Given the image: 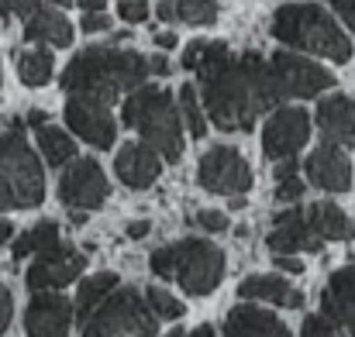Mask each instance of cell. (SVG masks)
Instances as JSON below:
<instances>
[{"label":"cell","instance_id":"6da1fadb","mask_svg":"<svg viewBox=\"0 0 355 337\" xmlns=\"http://www.w3.org/2000/svg\"><path fill=\"white\" fill-rule=\"evenodd\" d=\"M183 69L200 76L204 111L221 131H252L269 107L283 104V86L259 52L232 55L225 42H190Z\"/></svg>","mask_w":355,"mask_h":337},{"label":"cell","instance_id":"681fc988","mask_svg":"<svg viewBox=\"0 0 355 337\" xmlns=\"http://www.w3.org/2000/svg\"><path fill=\"white\" fill-rule=\"evenodd\" d=\"M166 337H187V334H183V331H169Z\"/></svg>","mask_w":355,"mask_h":337},{"label":"cell","instance_id":"f6af8a7d","mask_svg":"<svg viewBox=\"0 0 355 337\" xmlns=\"http://www.w3.org/2000/svg\"><path fill=\"white\" fill-rule=\"evenodd\" d=\"M187 337H214V327H211V324H200L197 331H190Z\"/></svg>","mask_w":355,"mask_h":337},{"label":"cell","instance_id":"8fae6325","mask_svg":"<svg viewBox=\"0 0 355 337\" xmlns=\"http://www.w3.org/2000/svg\"><path fill=\"white\" fill-rule=\"evenodd\" d=\"M269 66H272V73H276L283 93H286V97H297V100L318 97V93H324L328 86H335V76H331L324 66H318V62H311V59H304V55H293V52H276V55L269 59Z\"/></svg>","mask_w":355,"mask_h":337},{"label":"cell","instance_id":"7dc6e473","mask_svg":"<svg viewBox=\"0 0 355 337\" xmlns=\"http://www.w3.org/2000/svg\"><path fill=\"white\" fill-rule=\"evenodd\" d=\"M241 207H245V197L238 193V197H232V210H241Z\"/></svg>","mask_w":355,"mask_h":337},{"label":"cell","instance_id":"b9f144b4","mask_svg":"<svg viewBox=\"0 0 355 337\" xmlns=\"http://www.w3.org/2000/svg\"><path fill=\"white\" fill-rule=\"evenodd\" d=\"M152 73H155V76H166V73H169V62H166L162 55L148 59V76H152Z\"/></svg>","mask_w":355,"mask_h":337},{"label":"cell","instance_id":"9a60e30c","mask_svg":"<svg viewBox=\"0 0 355 337\" xmlns=\"http://www.w3.org/2000/svg\"><path fill=\"white\" fill-rule=\"evenodd\" d=\"M266 244L272 255H297V251H321L324 241L311 230L307 210L290 207V210H279L272 217V230H269Z\"/></svg>","mask_w":355,"mask_h":337},{"label":"cell","instance_id":"52a82bcc","mask_svg":"<svg viewBox=\"0 0 355 337\" xmlns=\"http://www.w3.org/2000/svg\"><path fill=\"white\" fill-rule=\"evenodd\" d=\"M155 327L159 317L148 310L145 293L124 286L83 320V337H155Z\"/></svg>","mask_w":355,"mask_h":337},{"label":"cell","instance_id":"4fadbf2b","mask_svg":"<svg viewBox=\"0 0 355 337\" xmlns=\"http://www.w3.org/2000/svg\"><path fill=\"white\" fill-rule=\"evenodd\" d=\"M66 124L76 131V138H83L94 148H111L118 138V124H114L111 111L97 100H87V97H69Z\"/></svg>","mask_w":355,"mask_h":337},{"label":"cell","instance_id":"7c38bea8","mask_svg":"<svg viewBox=\"0 0 355 337\" xmlns=\"http://www.w3.org/2000/svg\"><path fill=\"white\" fill-rule=\"evenodd\" d=\"M311 138V117L300 107H279L262 131V155L266 158H293Z\"/></svg>","mask_w":355,"mask_h":337},{"label":"cell","instance_id":"2e32d148","mask_svg":"<svg viewBox=\"0 0 355 337\" xmlns=\"http://www.w3.org/2000/svg\"><path fill=\"white\" fill-rule=\"evenodd\" d=\"M304 169H307V179L318 190H324V193H345L352 186V162L342 152V145L324 141L321 148L311 152V158L304 162Z\"/></svg>","mask_w":355,"mask_h":337},{"label":"cell","instance_id":"d590c367","mask_svg":"<svg viewBox=\"0 0 355 337\" xmlns=\"http://www.w3.org/2000/svg\"><path fill=\"white\" fill-rule=\"evenodd\" d=\"M80 28H83L87 35H97V31H107V28H111V17H107L104 10H87L83 21H80Z\"/></svg>","mask_w":355,"mask_h":337},{"label":"cell","instance_id":"484cf974","mask_svg":"<svg viewBox=\"0 0 355 337\" xmlns=\"http://www.w3.org/2000/svg\"><path fill=\"white\" fill-rule=\"evenodd\" d=\"M52 69H55V62H52V55L45 48H28V52L17 55V76L31 90L35 86H45L52 80Z\"/></svg>","mask_w":355,"mask_h":337},{"label":"cell","instance_id":"ba28073f","mask_svg":"<svg viewBox=\"0 0 355 337\" xmlns=\"http://www.w3.org/2000/svg\"><path fill=\"white\" fill-rule=\"evenodd\" d=\"M197 183L207 193H225V197H245L252 190V169L241 158V152L232 145H214L204 152L197 165Z\"/></svg>","mask_w":355,"mask_h":337},{"label":"cell","instance_id":"1f68e13d","mask_svg":"<svg viewBox=\"0 0 355 337\" xmlns=\"http://www.w3.org/2000/svg\"><path fill=\"white\" fill-rule=\"evenodd\" d=\"M300 337H342V331H338L324 313H318V317H307V320H304Z\"/></svg>","mask_w":355,"mask_h":337},{"label":"cell","instance_id":"603a6c76","mask_svg":"<svg viewBox=\"0 0 355 337\" xmlns=\"http://www.w3.org/2000/svg\"><path fill=\"white\" fill-rule=\"evenodd\" d=\"M307 224L321 241H352L355 237V224L349 221V214L328 200H321L307 210Z\"/></svg>","mask_w":355,"mask_h":337},{"label":"cell","instance_id":"5bb4252c","mask_svg":"<svg viewBox=\"0 0 355 337\" xmlns=\"http://www.w3.org/2000/svg\"><path fill=\"white\" fill-rule=\"evenodd\" d=\"M73 303L62 293H35L24 310V331L31 337H69Z\"/></svg>","mask_w":355,"mask_h":337},{"label":"cell","instance_id":"74e56055","mask_svg":"<svg viewBox=\"0 0 355 337\" xmlns=\"http://www.w3.org/2000/svg\"><path fill=\"white\" fill-rule=\"evenodd\" d=\"M328 3L338 10V17L355 31V0H328Z\"/></svg>","mask_w":355,"mask_h":337},{"label":"cell","instance_id":"ab89813d","mask_svg":"<svg viewBox=\"0 0 355 337\" xmlns=\"http://www.w3.org/2000/svg\"><path fill=\"white\" fill-rule=\"evenodd\" d=\"M152 42H155V48H162V52H169V48H176V45H180L173 31H155V38H152Z\"/></svg>","mask_w":355,"mask_h":337},{"label":"cell","instance_id":"5b68a950","mask_svg":"<svg viewBox=\"0 0 355 337\" xmlns=\"http://www.w3.org/2000/svg\"><path fill=\"white\" fill-rule=\"evenodd\" d=\"M124 124L135 127L141 134V141L148 148L159 152V158L176 162L183 155V127H180V107L173 104V97L162 86H148L141 83L138 90H131V97L124 100Z\"/></svg>","mask_w":355,"mask_h":337},{"label":"cell","instance_id":"d4e9b609","mask_svg":"<svg viewBox=\"0 0 355 337\" xmlns=\"http://www.w3.org/2000/svg\"><path fill=\"white\" fill-rule=\"evenodd\" d=\"M162 21H187V24H214L218 0H166L159 3Z\"/></svg>","mask_w":355,"mask_h":337},{"label":"cell","instance_id":"d6a6232c","mask_svg":"<svg viewBox=\"0 0 355 337\" xmlns=\"http://www.w3.org/2000/svg\"><path fill=\"white\" fill-rule=\"evenodd\" d=\"M118 14L121 21H128V24H141L148 17V0H121Z\"/></svg>","mask_w":355,"mask_h":337},{"label":"cell","instance_id":"277c9868","mask_svg":"<svg viewBox=\"0 0 355 337\" xmlns=\"http://www.w3.org/2000/svg\"><path fill=\"white\" fill-rule=\"evenodd\" d=\"M148 268L159 279H176L187 296H207L225 279V251L204 237H187L166 248H155Z\"/></svg>","mask_w":355,"mask_h":337},{"label":"cell","instance_id":"30bf717a","mask_svg":"<svg viewBox=\"0 0 355 337\" xmlns=\"http://www.w3.org/2000/svg\"><path fill=\"white\" fill-rule=\"evenodd\" d=\"M111 186L97 158H76L59 179V200L69 210H97L104 207Z\"/></svg>","mask_w":355,"mask_h":337},{"label":"cell","instance_id":"7bdbcfd3","mask_svg":"<svg viewBox=\"0 0 355 337\" xmlns=\"http://www.w3.org/2000/svg\"><path fill=\"white\" fill-rule=\"evenodd\" d=\"M14 237V227H10V221H0V244H7Z\"/></svg>","mask_w":355,"mask_h":337},{"label":"cell","instance_id":"f35d334b","mask_svg":"<svg viewBox=\"0 0 355 337\" xmlns=\"http://www.w3.org/2000/svg\"><path fill=\"white\" fill-rule=\"evenodd\" d=\"M276 268H283V272H290V275H300V272H304V262H300L297 255H276Z\"/></svg>","mask_w":355,"mask_h":337},{"label":"cell","instance_id":"f546056e","mask_svg":"<svg viewBox=\"0 0 355 337\" xmlns=\"http://www.w3.org/2000/svg\"><path fill=\"white\" fill-rule=\"evenodd\" d=\"M300 197H304V183H300V176H297V162H293V158H283V162L276 165V200L297 203Z\"/></svg>","mask_w":355,"mask_h":337},{"label":"cell","instance_id":"d6986e66","mask_svg":"<svg viewBox=\"0 0 355 337\" xmlns=\"http://www.w3.org/2000/svg\"><path fill=\"white\" fill-rule=\"evenodd\" d=\"M318 127L324 134V141L331 145H352L355 138V100L342 97V93H331L318 104Z\"/></svg>","mask_w":355,"mask_h":337},{"label":"cell","instance_id":"cb8c5ba5","mask_svg":"<svg viewBox=\"0 0 355 337\" xmlns=\"http://www.w3.org/2000/svg\"><path fill=\"white\" fill-rule=\"evenodd\" d=\"M118 289V275L114 272H101V275H90V279H83L80 282V289H76V303H73V317H76V324H83L111 293Z\"/></svg>","mask_w":355,"mask_h":337},{"label":"cell","instance_id":"f907efd6","mask_svg":"<svg viewBox=\"0 0 355 337\" xmlns=\"http://www.w3.org/2000/svg\"><path fill=\"white\" fill-rule=\"evenodd\" d=\"M0 80H3V76H0Z\"/></svg>","mask_w":355,"mask_h":337},{"label":"cell","instance_id":"7402d4cb","mask_svg":"<svg viewBox=\"0 0 355 337\" xmlns=\"http://www.w3.org/2000/svg\"><path fill=\"white\" fill-rule=\"evenodd\" d=\"M241 300H259V303H272V307H286V310H300L304 307V293L293 289L286 279L279 275H248L238 286Z\"/></svg>","mask_w":355,"mask_h":337},{"label":"cell","instance_id":"44dd1931","mask_svg":"<svg viewBox=\"0 0 355 337\" xmlns=\"http://www.w3.org/2000/svg\"><path fill=\"white\" fill-rule=\"evenodd\" d=\"M24 38L38 45H52V48H66L73 42V24L55 7H35L24 17Z\"/></svg>","mask_w":355,"mask_h":337},{"label":"cell","instance_id":"e575fe53","mask_svg":"<svg viewBox=\"0 0 355 337\" xmlns=\"http://www.w3.org/2000/svg\"><path fill=\"white\" fill-rule=\"evenodd\" d=\"M42 0H0V14L3 17H28Z\"/></svg>","mask_w":355,"mask_h":337},{"label":"cell","instance_id":"836d02e7","mask_svg":"<svg viewBox=\"0 0 355 337\" xmlns=\"http://www.w3.org/2000/svg\"><path fill=\"white\" fill-rule=\"evenodd\" d=\"M197 227H204L207 234H225L232 224H228V217L221 210H200L197 214Z\"/></svg>","mask_w":355,"mask_h":337},{"label":"cell","instance_id":"83f0119b","mask_svg":"<svg viewBox=\"0 0 355 337\" xmlns=\"http://www.w3.org/2000/svg\"><path fill=\"white\" fill-rule=\"evenodd\" d=\"M55 241H59V224H55V221H42V224H35L31 230H24V234L14 241V258L21 262V258H28V255H38V251L52 248Z\"/></svg>","mask_w":355,"mask_h":337},{"label":"cell","instance_id":"ac0fdd59","mask_svg":"<svg viewBox=\"0 0 355 337\" xmlns=\"http://www.w3.org/2000/svg\"><path fill=\"white\" fill-rule=\"evenodd\" d=\"M114 172H118V179L124 186H131V190H148V186L159 179V172H162L159 152L148 148L145 141H131V145H124L118 152Z\"/></svg>","mask_w":355,"mask_h":337},{"label":"cell","instance_id":"bcb514c9","mask_svg":"<svg viewBox=\"0 0 355 337\" xmlns=\"http://www.w3.org/2000/svg\"><path fill=\"white\" fill-rule=\"evenodd\" d=\"M28 124H31V127H42V124H45V111H31L28 113Z\"/></svg>","mask_w":355,"mask_h":337},{"label":"cell","instance_id":"ee69618b","mask_svg":"<svg viewBox=\"0 0 355 337\" xmlns=\"http://www.w3.org/2000/svg\"><path fill=\"white\" fill-rule=\"evenodd\" d=\"M73 3H80L83 10H104V0H73Z\"/></svg>","mask_w":355,"mask_h":337},{"label":"cell","instance_id":"4dcf8cb0","mask_svg":"<svg viewBox=\"0 0 355 337\" xmlns=\"http://www.w3.org/2000/svg\"><path fill=\"white\" fill-rule=\"evenodd\" d=\"M145 303H148V310H152L159 320H180V317H183V310H187L173 293H166V289H159V286L145 289Z\"/></svg>","mask_w":355,"mask_h":337},{"label":"cell","instance_id":"8992f818","mask_svg":"<svg viewBox=\"0 0 355 337\" xmlns=\"http://www.w3.org/2000/svg\"><path fill=\"white\" fill-rule=\"evenodd\" d=\"M45 200V172L31 145L21 138V124L0 131V210H31Z\"/></svg>","mask_w":355,"mask_h":337},{"label":"cell","instance_id":"9c48e42d","mask_svg":"<svg viewBox=\"0 0 355 337\" xmlns=\"http://www.w3.org/2000/svg\"><path fill=\"white\" fill-rule=\"evenodd\" d=\"M83 268H87V255H80L76 248L55 241L52 248H45V251L35 255V262H31L24 282H28L31 293H55V289L76 282V275H80Z\"/></svg>","mask_w":355,"mask_h":337},{"label":"cell","instance_id":"ffe728a7","mask_svg":"<svg viewBox=\"0 0 355 337\" xmlns=\"http://www.w3.org/2000/svg\"><path fill=\"white\" fill-rule=\"evenodd\" d=\"M225 337H293L286 331V324L279 317H272L262 307H248L241 303L228 313L225 320Z\"/></svg>","mask_w":355,"mask_h":337},{"label":"cell","instance_id":"e0dca14e","mask_svg":"<svg viewBox=\"0 0 355 337\" xmlns=\"http://www.w3.org/2000/svg\"><path fill=\"white\" fill-rule=\"evenodd\" d=\"M321 307L335 327H342L345 334L355 337V265L338 268L328 279V286L321 293Z\"/></svg>","mask_w":355,"mask_h":337},{"label":"cell","instance_id":"c3c4849f","mask_svg":"<svg viewBox=\"0 0 355 337\" xmlns=\"http://www.w3.org/2000/svg\"><path fill=\"white\" fill-rule=\"evenodd\" d=\"M49 3H59V7H66V3H73V0H49Z\"/></svg>","mask_w":355,"mask_h":337},{"label":"cell","instance_id":"60d3db41","mask_svg":"<svg viewBox=\"0 0 355 337\" xmlns=\"http://www.w3.org/2000/svg\"><path fill=\"white\" fill-rule=\"evenodd\" d=\"M148 230H152V224H148V221H131V224L124 227V234H128V237H135V241H138V237H145Z\"/></svg>","mask_w":355,"mask_h":337},{"label":"cell","instance_id":"3957f363","mask_svg":"<svg viewBox=\"0 0 355 337\" xmlns=\"http://www.w3.org/2000/svg\"><path fill=\"white\" fill-rule=\"evenodd\" d=\"M272 38L290 48L324 55L331 62L352 59V38L338 28V21L318 3H286L272 14Z\"/></svg>","mask_w":355,"mask_h":337},{"label":"cell","instance_id":"8d00e7d4","mask_svg":"<svg viewBox=\"0 0 355 337\" xmlns=\"http://www.w3.org/2000/svg\"><path fill=\"white\" fill-rule=\"evenodd\" d=\"M10 317H14V300H10V289L0 282V337L10 327Z\"/></svg>","mask_w":355,"mask_h":337},{"label":"cell","instance_id":"f1b7e54d","mask_svg":"<svg viewBox=\"0 0 355 337\" xmlns=\"http://www.w3.org/2000/svg\"><path fill=\"white\" fill-rule=\"evenodd\" d=\"M180 117L187 120V131L190 138H204L207 134V117H204V107H200V97L190 83L180 86Z\"/></svg>","mask_w":355,"mask_h":337},{"label":"cell","instance_id":"4316f807","mask_svg":"<svg viewBox=\"0 0 355 337\" xmlns=\"http://www.w3.org/2000/svg\"><path fill=\"white\" fill-rule=\"evenodd\" d=\"M38 148H42V155H45L49 165H66L76 155V141L66 131L52 127V124H42L38 127Z\"/></svg>","mask_w":355,"mask_h":337},{"label":"cell","instance_id":"7a4b0ae2","mask_svg":"<svg viewBox=\"0 0 355 337\" xmlns=\"http://www.w3.org/2000/svg\"><path fill=\"white\" fill-rule=\"evenodd\" d=\"M148 80V59L131 48H107L94 45L73 55V62L62 69V90L69 97H87L97 104H114L121 93L138 90Z\"/></svg>","mask_w":355,"mask_h":337}]
</instances>
